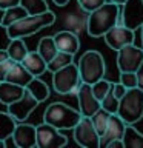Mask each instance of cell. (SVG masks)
<instances>
[{"instance_id":"obj_35","label":"cell","mask_w":143,"mask_h":148,"mask_svg":"<svg viewBox=\"0 0 143 148\" xmlns=\"http://www.w3.org/2000/svg\"><path fill=\"white\" fill-rule=\"evenodd\" d=\"M136 76H137V88H140L143 91V62L140 63V66L137 68Z\"/></svg>"},{"instance_id":"obj_27","label":"cell","mask_w":143,"mask_h":148,"mask_svg":"<svg viewBox=\"0 0 143 148\" xmlns=\"http://www.w3.org/2000/svg\"><path fill=\"white\" fill-rule=\"evenodd\" d=\"M18 5L25 8V11L29 14V16L42 14V12H45V11H48V9H49L46 0H20Z\"/></svg>"},{"instance_id":"obj_1","label":"cell","mask_w":143,"mask_h":148,"mask_svg":"<svg viewBox=\"0 0 143 148\" xmlns=\"http://www.w3.org/2000/svg\"><path fill=\"white\" fill-rule=\"evenodd\" d=\"M120 6L111 2H105L89 12L86 20V29L91 37H103L106 31H109L118 22Z\"/></svg>"},{"instance_id":"obj_30","label":"cell","mask_w":143,"mask_h":148,"mask_svg":"<svg viewBox=\"0 0 143 148\" xmlns=\"http://www.w3.org/2000/svg\"><path fill=\"white\" fill-rule=\"evenodd\" d=\"M111 85H112V82L105 80V77H103V79H100V80H97V82H94V83L91 85L92 94L95 96V99H97V100H101V99L105 97L106 92L109 91Z\"/></svg>"},{"instance_id":"obj_42","label":"cell","mask_w":143,"mask_h":148,"mask_svg":"<svg viewBox=\"0 0 143 148\" xmlns=\"http://www.w3.org/2000/svg\"><path fill=\"white\" fill-rule=\"evenodd\" d=\"M5 143H6V140H2V139H0V148H3Z\"/></svg>"},{"instance_id":"obj_3","label":"cell","mask_w":143,"mask_h":148,"mask_svg":"<svg viewBox=\"0 0 143 148\" xmlns=\"http://www.w3.org/2000/svg\"><path fill=\"white\" fill-rule=\"evenodd\" d=\"M82 114L78 110H74L63 102H54L45 110L43 122L52 125L57 130H72L80 120Z\"/></svg>"},{"instance_id":"obj_25","label":"cell","mask_w":143,"mask_h":148,"mask_svg":"<svg viewBox=\"0 0 143 148\" xmlns=\"http://www.w3.org/2000/svg\"><path fill=\"white\" fill-rule=\"evenodd\" d=\"M25 16H28V12L25 11V8H23V6H20V5L6 8L3 11V17H2V23H0V26L6 28V26L11 25V23L20 20V18L25 17Z\"/></svg>"},{"instance_id":"obj_43","label":"cell","mask_w":143,"mask_h":148,"mask_svg":"<svg viewBox=\"0 0 143 148\" xmlns=\"http://www.w3.org/2000/svg\"><path fill=\"white\" fill-rule=\"evenodd\" d=\"M2 17H3V9H0V23H2Z\"/></svg>"},{"instance_id":"obj_41","label":"cell","mask_w":143,"mask_h":148,"mask_svg":"<svg viewBox=\"0 0 143 148\" xmlns=\"http://www.w3.org/2000/svg\"><path fill=\"white\" fill-rule=\"evenodd\" d=\"M138 29H140V31H142V48H143V25H142L140 28H138Z\"/></svg>"},{"instance_id":"obj_9","label":"cell","mask_w":143,"mask_h":148,"mask_svg":"<svg viewBox=\"0 0 143 148\" xmlns=\"http://www.w3.org/2000/svg\"><path fill=\"white\" fill-rule=\"evenodd\" d=\"M74 130V140L85 148H99V133L95 131L89 117L82 116Z\"/></svg>"},{"instance_id":"obj_13","label":"cell","mask_w":143,"mask_h":148,"mask_svg":"<svg viewBox=\"0 0 143 148\" xmlns=\"http://www.w3.org/2000/svg\"><path fill=\"white\" fill-rule=\"evenodd\" d=\"M77 100H78V111L85 117H91L97 110L100 108V100L95 99L92 94L91 85L89 83H80L77 88Z\"/></svg>"},{"instance_id":"obj_6","label":"cell","mask_w":143,"mask_h":148,"mask_svg":"<svg viewBox=\"0 0 143 148\" xmlns=\"http://www.w3.org/2000/svg\"><path fill=\"white\" fill-rule=\"evenodd\" d=\"M80 83L82 80H80V74H78V68L76 62L68 63L66 66L52 73V86H54V91L59 92V94L76 92Z\"/></svg>"},{"instance_id":"obj_37","label":"cell","mask_w":143,"mask_h":148,"mask_svg":"<svg viewBox=\"0 0 143 148\" xmlns=\"http://www.w3.org/2000/svg\"><path fill=\"white\" fill-rule=\"evenodd\" d=\"M106 148H123V140L122 139H115V140H111Z\"/></svg>"},{"instance_id":"obj_17","label":"cell","mask_w":143,"mask_h":148,"mask_svg":"<svg viewBox=\"0 0 143 148\" xmlns=\"http://www.w3.org/2000/svg\"><path fill=\"white\" fill-rule=\"evenodd\" d=\"M20 63L34 77H40L42 74H45L46 71H48V69H46V62L37 51H28V54L23 57V60Z\"/></svg>"},{"instance_id":"obj_4","label":"cell","mask_w":143,"mask_h":148,"mask_svg":"<svg viewBox=\"0 0 143 148\" xmlns=\"http://www.w3.org/2000/svg\"><path fill=\"white\" fill-rule=\"evenodd\" d=\"M77 68L78 74H80V80L83 83H89V85L103 79L106 73V63L103 56L95 49H89L85 54H82V57L77 62Z\"/></svg>"},{"instance_id":"obj_31","label":"cell","mask_w":143,"mask_h":148,"mask_svg":"<svg viewBox=\"0 0 143 148\" xmlns=\"http://www.w3.org/2000/svg\"><path fill=\"white\" fill-rule=\"evenodd\" d=\"M118 82L126 88H136L137 86V76L132 71H120V80Z\"/></svg>"},{"instance_id":"obj_2","label":"cell","mask_w":143,"mask_h":148,"mask_svg":"<svg viewBox=\"0 0 143 148\" xmlns=\"http://www.w3.org/2000/svg\"><path fill=\"white\" fill-rule=\"evenodd\" d=\"M55 22V14L52 11H45L42 14H34V16H25L20 20L11 23L6 26V36L9 39H25L35 32H39L42 28L51 26Z\"/></svg>"},{"instance_id":"obj_8","label":"cell","mask_w":143,"mask_h":148,"mask_svg":"<svg viewBox=\"0 0 143 148\" xmlns=\"http://www.w3.org/2000/svg\"><path fill=\"white\" fill-rule=\"evenodd\" d=\"M35 143L39 148H62L68 143V139L60 130L43 122L35 127Z\"/></svg>"},{"instance_id":"obj_5","label":"cell","mask_w":143,"mask_h":148,"mask_svg":"<svg viewBox=\"0 0 143 148\" xmlns=\"http://www.w3.org/2000/svg\"><path fill=\"white\" fill-rule=\"evenodd\" d=\"M117 114L126 123H137L143 117V91L140 88H128L120 97Z\"/></svg>"},{"instance_id":"obj_20","label":"cell","mask_w":143,"mask_h":148,"mask_svg":"<svg viewBox=\"0 0 143 148\" xmlns=\"http://www.w3.org/2000/svg\"><path fill=\"white\" fill-rule=\"evenodd\" d=\"M122 140L123 148H143V134L132 123H126Z\"/></svg>"},{"instance_id":"obj_11","label":"cell","mask_w":143,"mask_h":148,"mask_svg":"<svg viewBox=\"0 0 143 148\" xmlns=\"http://www.w3.org/2000/svg\"><path fill=\"white\" fill-rule=\"evenodd\" d=\"M39 103L40 102L25 88V92H23V96L20 99L8 105V113L11 114L17 122H25V120L29 117V114L39 106Z\"/></svg>"},{"instance_id":"obj_32","label":"cell","mask_w":143,"mask_h":148,"mask_svg":"<svg viewBox=\"0 0 143 148\" xmlns=\"http://www.w3.org/2000/svg\"><path fill=\"white\" fill-rule=\"evenodd\" d=\"M106 0H78V5L85 12H91L95 8H99L100 5H103Z\"/></svg>"},{"instance_id":"obj_38","label":"cell","mask_w":143,"mask_h":148,"mask_svg":"<svg viewBox=\"0 0 143 148\" xmlns=\"http://www.w3.org/2000/svg\"><path fill=\"white\" fill-rule=\"evenodd\" d=\"M9 56H8V51L6 49H0V63L5 62V60H8Z\"/></svg>"},{"instance_id":"obj_33","label":"cell","mask_w":143,"mask_h":148,"mask_svg":"<svg viewBox=\"0 0 143 148\" xmlns=\"http://www.w3.org/2000/svg\"><path fill=\"white\" fill-rule=\"evenodd\" d=\"M12 63H14V60H11V59H8V60H5V62L0 63V82L5 80V77H6V74H8Z\"/></svg>"},{"instance_id":"obj_12","label":"cell","mask_w":143,"mask_h":148,"mask_svg":"<svg viewBox=\"0 0 143 148\" xmlns=\"http://www.w3.org/2000/svg\"><path fill=\"white\" fill-rule=\"evenodd\" d=\"M103 37H105L106 45L111 49L118 51L125 45L134 43V40H136V31L129 29V28L123 26V25H114L109 31L105 32Z\"/></svg>"},{"instance_id":"obj_26","label":"cell","mask_w":143,"mask_h":148,"mask_svg":"<svg viewBox=\"0 0 143 148\" xmlns=\"http://www.w3.org/2000/svg\"><path fill=\"white\" fill-rule=\"evenodd\" d=\"M74 62V56L72 54H68V53H63V51H57V54L54 56L52 59L46 63V69L51 73L57 71V69L66 66L68 63Z\"/></svg>"},{"instance_id":"obj_21","label":"cell","mask_w":143,"mask_h":148,"mask_svg":"<svg viewBox=\"0 0 143 148\" xmlns=\"http://www.w3.org/2000/svg\"><path fill=\"white\" fill-rule=\"evenodd\" d=\"M37 53H39L43 60L46 63L49 62L51 59L54 57L55 54H57V46H55V42H54V37L52 36H46V37H42L39 40V43H37Z\"/></svg>"},{"instance_id":"obj_10","label":"cell","mask_w":143,"mask_h":148,"mask_svg":"<svg viewBox=\"0 0 143 148\" xmlns=\"http://www.w3.org/2000/svg\"><path fill=\"white\" fill-rule=\"evenodd\" d=\"M142 62H143V48H138V46H136L134 43L125 45L117 51L118 71L136 73Z\"/></svg>"},{"instance_id":"obj_7","label":"cell","mask_w":143,"mask_h":148,"mask_svg":"<svg viewBox=\"0 0 143 148\" xmlns=\"http://www.w3.org/2000/svg\"><path fill=\"white\" fill-rule=\"evenodd\" d=\"M117 25L137 31L143 25V0H125L123 5H120Z\"/></svg>"},{"instance_id":"obj_22","label":"cell","mask_w":143,"mask_h":148,"mask_svg":"<svg viewBox=\"0 0 143 148\" xmlns=\"http://www.w3.org/2000/svg\"><path fill=\"white\" fill-rule=\"evenodd\" d=\"M25 88L40 102V103L49 97V88H48V85H46L43 80H40L39 77H32L31 82L28 83Z\"/></svg>"},{"instance_id":"obj_15","label":"cell","mask_w":143,"mask_h":148,"mask_svg":"<svg viewBox=\"0 0 143 148\" xmlns=\"http://www.w3.org/2000/svg\"><path fill=\"white\" fill-rule=\"evenodd\" d=\"M12 142L18 148H34L35 143V127L31 123H17L12 131Z\"/></svg>"},{"instance_id":"obj_19","label":"cell","mask_w":143,"mask_h":148,"mask_svg":"<svg viewBox=\"0 0 143 148\" xmlns=\"http://www.w3.org/2000/svg\"><path fill=\"white\" fill-rule=\"evenodd\" d=\"M25 92V86H20V85H16V83H11V82H0V102L3 105H9L12 102L18 100L20 97L23 96Z\"/></svg>"},{"instance_id":"obj_24","label":"cell","mask_w":143,"mask_h":148,"mask_svg":"<svg viewBox=\"0 0 143 148\" xmlns=\"http://www.w3.org/2000/svg\"><path fill=\"white\" fill-rule=\"evenodd\" d=\"M17 125V120L12 117L11 114L8 113H3L0 111V139L2 140H6L12 136V131Z\"/></svg>"},{"instance_id":"obj_14","label":"cell","mask_w":143,"mask_h":148,"mask_svg":"<svg viewBox=\"0 0 143 148\" xmlns=\"http://www.w3.org/2000/svg\"><path fill=\"white\" fill-rule=\"evenodd\" d=\"M125 127H126V122L120 117L117 113L111 114L109 116V120H108V125H106L105 131L100 134L99 137V148H106V145L111 142V140H115V139H122L123 136V131H125Z\"/></svg>"},{"instance_id":"obj_40","label":"cell","mask_w":143,"mask_h":148,"mask_svg":"<svg viewBox=\"0 0 143 148\" xmlns=\"http://www.w3.org/2000/svg\"><path fill=\"white\" fill-rule=\"evenodd\" d=\"M106 2L115 3V5H118V6H120V5H123V2H125V0H106Z\"/></svg>"},{"instance_id":"obj_28","label":"cell","mask_w":143,"mask_h":148,"mask_svg":"<svg viewBox=\"0 0 143 148\" xmlns=\"http://www.w3.org/2000/svg\"><path fill=\"white\" fill-rule=\"evenodd\" d=\"M109 116H111V113H108L106 110H103V108L100 106V108L89 117L91 122H92V125H94V128H95V131L99 133V136L105 131L106 125H108V120H109Z\"/></svg>"},{"instance_id":"obj_36","label":"cell","mask_w":143,"mask_h":148,"mask_svg":"<svg viewBox=\"0 0 143 148\" xmlns=\"http://www.w3.org/2000/svg\"><path fill=\"white\" fill-rule=\"evenodd\" d=\"M20 0H0V9H6V8H11V6H16L18 5Z\"/></svg>"},{"instance_id":"obj_34","label":"cell","mask_w":143,"mask_h":148,"mask_svg":"<svg viewBox=\"0 0 143 148\" xmlns=\"http://www.w3.org/2000/svg\"><path fill=\"white\" fill-rule=\"evenodd\" d=\"M126 90H128V88L125 86V85H122L120 82H117V83L112 82V92H114V96L117 97V99H120V97L126 92Z\"/></svg>"},{"instance_id":"obj_23","label":"cell","mask_w":143,"mask_h":148,"mask_svg":"<svg viewBox=\"0 0 143 148\" xmlns=\"http://www.w3.org/2000/svg\"><path fill=\"white\" fill-rule=\"evenodd\" d=\"M6 51H8V56L11 60H14V62H22L23 57L28 54L29 49H28V46H26L23 39H11Z\"/></svg>"},{"instance_id":"obj_39","label":"cell","mask_w":143,"mask_h":148,"mask_svg":"<svg viewBox=\"0 0 143 148\" xmlns=\"http://www.w3.org/2000/svg\"><path fill=\"white\" fill-rule=\"evenodd\" d=\"M52 2L57 5V6H66V5L69 3V0H52Z\"/></svg>"},{"instance_id":"obj_16","label":"cell","mask_w":143,"mask_h":148,"mask_svg":"<svg viewBox=\"0 0 143 148\" xmlns=\"http://www.w3.org/2000/svg\"><path fill=\"white\" fill-rule=\"evenodd\" d=\"M54 42L55 46H57L59 51H63V53L72 54L76 56L78 53V48H80V40L76 32L72 31H59L57 34H54Z\"/></svg>"},{"instance_id":"obj_18","label":"cell","mask_w":143,"mask_h":148,"mask_svg":"<svg viewBox=\"0 0 143 148\" xmlns=\"http://www.w3.org/2000/svg\"><path fill=\"white\" fill-rule=\"evenodd\" d=\"M34 77L32 74L28 71V69L23 66L20 62H14L9 68V71L5 77L6 82H11V83H16V85H20V86H26L28 83L31 82V79Z\"/></svg>"},{"instance_id":"obj_29","label":"cell","mask_w":143,"mask_h":148,"mask_svg":"<svg viewBox=\"0 0 143 148\" xmlns=\"http://www.w3.org/2000/svg\"><path fill=\"white\" fill-rule=\"evenodd\" d=\"M118 100H120V99H117V97L114 96V92H112V85H111L109 91L106 92L105 97L100 100V106H101L103 110H106L108 113L114 114V113H117V108H118Z\"/></svg>"}]
</instances>
